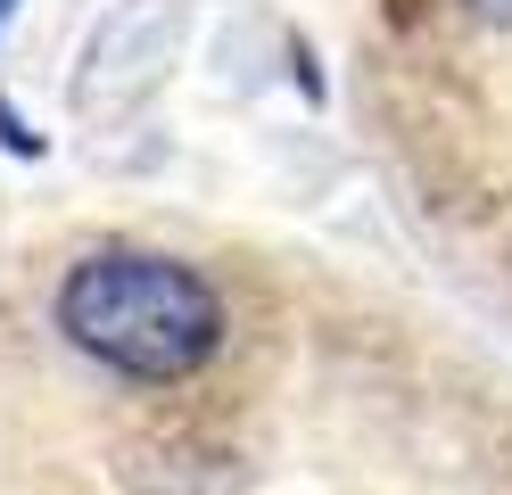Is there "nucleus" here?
Here are the masks:
<instances>
[{
    "mask_svg": "<svg viewBox=\"0 0 512 495\" xmlns=\"http://www.w3.org/2000/svg\"><path fill=\"white\" fill-rule=\"evenodd\" d=\"M58 330L124 380H190L223 347V297L174 256L100 248L58 281Z\"/></svg>",
    "mask_w": 512,
    "mask_h": 495,
    "instance_id": "f257e3e1",
    "label": "nucleus"
},
{
    "mask_svg": "<svg viewBox=\"0 0 512 495\" xmlns=\"http://www.w3.org/2000/svg\"><path fill=\"white\" fill-rule=\"evenodd\" d=\"M0 141H17V149H25V157H34V149H42V141H34V132H25V124H17V116H9V108H0Z\"/></svg>",
    "mask_w": 512,
    "mask_h": 495,
    "instance_id": "f03ea898",
    "label": "nucleus"
},
{
    "mask_svg": "<svg viewBox=\"0 0 512 495\" xmlns=\"http://www.w3.org/2000/svg\"><path fill=\"white\" fill-rule=\"evenodd\" d=\"M471 9H479V17H496V25H504V17H512V0H471Z\"/></svg>",
    "mask_w": 512,
    "mask_h": 495,
    "instance_id": "7ed1b4c3",
    "label": "nucleus"
},
{
    "mask_svg": "<svg viewBox=\"0 0 512 495\" xmlns=\"http://www.w3.org/2000/svg\"><path fill=\"white\" fill-rule=\"evenodd\" d=\"M9 17H17V0H0V25H9Z\"/></svg>",
    "mask_w": 512,
    "mask_h": 495,
    "instance_id": "20e7f679",
    "label": "nucleus"
}]
</instances>
